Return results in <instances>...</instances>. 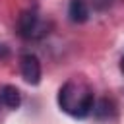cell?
<instances>
[{
    "instance_id": "1",
    "label": "cell",
    "mask_w": 124,
    "mask_h": 124,
    "mask_svg": "<svg viewBox=\"0 0 124 124\" xmlns=\"http://www.w3.org/2000/svg\"><path fill=\"white\" fill-rule=\"evenodd\" d=\"M95 95L83 78H70L58 91V107L72 118H85L93 112Z\"/></svg>"
},
{
    "instance_id": "2",
    "label": "cell",
    "mask_w": 124,
    "mask_h": 124,
    "mask_svg": "<svg viewBox=\"0 0 124 124\" xmlns=\"http://www.w3.org/2000/svg\"><path fill=\"white\" fill-rule=\"evenodd\" d=\"M50 21L37 10H25L17 17V35L25 41H41L50 33Z\"/></svg>"
},
{
    "instance_id": "3",
    "label": "cell",
    "mask_w": 124,
    "mask_h": 124,
    "mask_svg": "<svg viewBox=\"0 0 124 124\" xmlns=\"http://www.w3.org/2000/svg\"><path fill=\"white\" fill-rule=\"evenodd\" d=\"M19 72L21 78L29 83V85H37L41 81V62L35 54L27 52L19 58Z\"/></svg>"
},
{
    "instance_id": "4",
    "label": "cell",
    "mask_w": 124,
    "mask_h": 124,
    "mask_svg": "<svg viewBox=\"0 0 124 124\" xmlns=\"http://www.w3.org/2000/svg\"><path fill=\"white\" fill-rule=\"evenodd\" d=\"M0 105L4 108L16 110L21 105V91L16 85H0Z\"/></svg>"
},
{
    "instance_id": "5",
    "label": "cell",
    "mask_w": 124,
    "mask_h": 124,
    "mask_svg": "<svg viewBox=\"0 0 124 124\" xmlns=\"http://www.w3.org/2000/svg\"><path fill=\"white\" fill-rule=\"evenodd\" d=\"M68 17L74 23H85L89 19V4H87V0H70Z\"/></svg>"
},
{
    "instance_id": "6",
    "label": "cell",
    "mask_w": 124,
    "mask_h": 124,
    "mask_svg": "<svg viewBox=\"0 0 124 124\" xmlns=\"http://www.w3.org/2000/svg\"><path fill=\"white\" fill-rule=\"evenodd\" d=\"M114 112H116V108H114V103L110 99H99L93 105V116L97 120H101V122L103 120H110L114 116Z\"/></svg>"
},
{
    "instance_id": "7",
    "label": "cell",
    "mask_w": 124,
    "mask_h": 124,
    "mask_svg": "<svg viewBox=\"0 0 124 124\" xmlns=\"http://www.w3.org/2000/svg\"><path fill=\"white\" fill-rule=\"evenodd\" d=\"M8 54H10V50H8V46L0 43V60H4V58H8Z\"/></svg>"
},
{
    "instance_id": "8",
    "label": "cell",
    "mask_w": 124,
    "mask_h": 124,
    "mask_svg": "<svg viewBox=\"0 0 124 124\" xmlns=\"http://www.w3.org/2000/svg\"><path fill=\"white\" fill-rule=\"evenodd\" d=\"M120 72H122V74H124V56H122V58H120Z\"/></svg>"
}]
</instances>
